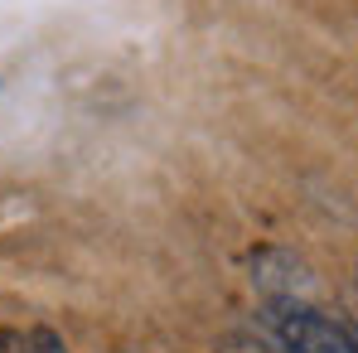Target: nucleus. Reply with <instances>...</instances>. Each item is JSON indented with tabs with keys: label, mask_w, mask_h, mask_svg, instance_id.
Segmentation results:
<instances>
[{
	"label": "nucleus",
	"mask_w": 358,
	"mask_h": 353,
	"mask_svg": "<svg viewBox=\"0 0 358 353\" xmlns=\"http://www.w3.org/2000/svg\"><path fill=\"white\" fill-rule=\"evenodd\" d=\"M276 334H281L286 353H358L354 334L344 324L324 319L310 305H281L276 310Z\"/></svg>",
	"instance_id": "1"
},
{
	"label": "nucleus",
	"mask_w": 358,
	"mask_h": 353,
	"mask_svg": "<svg viewBox=\"0 0 358 353\" xmlns=\"http://www.w3.org/2000/svg\"><path fill=\"white\" fill-rule=\"evenodd\" d=\"M242 353H257V349H242Z\"/></svg>",
	"instance_id": "2"
}]
</instances>
